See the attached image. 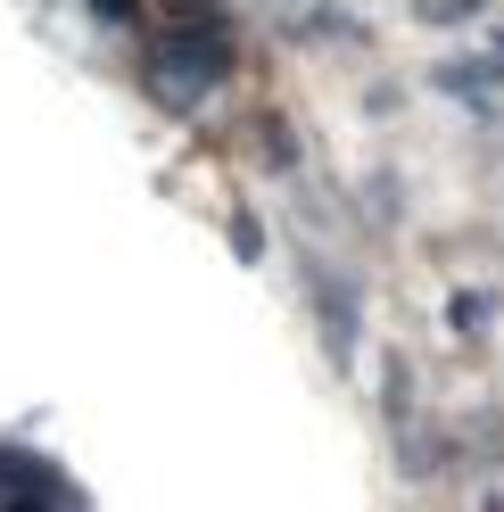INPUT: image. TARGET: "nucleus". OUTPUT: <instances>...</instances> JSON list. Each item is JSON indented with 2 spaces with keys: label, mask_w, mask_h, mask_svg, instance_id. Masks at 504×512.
<instances>
[{
  "label": "nucleus",
  "mask_w": 504,
  "mask_h": 512,
  "mask_svg": "<svg viewBox=\"0 0 504 512\" xmlns=\"http://www.w3.org/2000/svg\"><path fill=\"white\" fill-rule=\"evenodd\" d=\"M471 9H480V0H422V17H438V25H463Z\"/></svg>",
  "instance_id": "f257e3e1"
}]
</instances>
